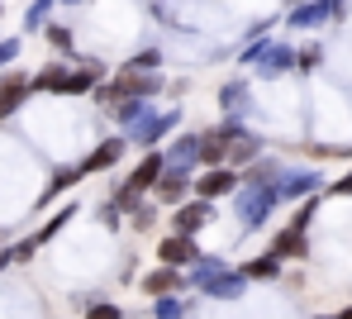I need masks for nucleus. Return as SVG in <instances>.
<instances>
[{
    "label": "nucleus",
    "instance_id": "obj_18",
    "mask_svg": "<svg viewBox=\"0 0 352 319\" xmlns=\"http://www.w3.org/2000/svg\"><path fill=\"white\" fill-rule=\"evenodd\" d=\"M267 143H262V133H252V129H238L234 138L224 143V167H248L257 153H262Z\"/></svg>",
    "mask_w": 352,
    "mask_h": 319
},
{
    "label": "nucleus",
    "instance_id": "obj_3",
    "mask_svg": "<svg viewBox=\"0 0 352 319\" xmlns=\"http://www.w3.org/2000/svg\"><path fill=\"white\" fill-rule=\"evenodd\" d=\"M238 63L257 67V76L276 81V76L295 72V48H291V43H281V38H248L243 53H238Z\"/></svg>",
    "mask_w": 352,
    "mask_h": 319
},
{
    "label": "nucleus",
    "instance_id": "obj_9",
    "mask_svg": "<svg viewBox=\"0 0 352 319\" xmlns=\"http://www.w3.org/2000/svg\"><path fill=\"white\" fill-rule=\"evenodd\" d=\"M238 167H200L195 177H190V195H200V200H224V195H234L238 191Z\"/></svg>",
    "mask_w": 352,
    "mask_h": 319
},
{
    "label": "nucleus",
    "instance_id": "obj_15",
    "mask_svg": "<svg viewBox=\"0 0 352 319\" xmlns=\"http://www.w3.org/2000/svg\"><path fill=\"white\" fill-rule=\"evenodd\" d=\"M329 19H333V5H329V0H291V14H286V24L300 29V34L324 29Z\"/></svg>",
    "mask_w": 352,
    "mask_h": 319
},
{
    "label": "nucleus",
    "instance_id": "obj_8",
    "mask_svg": "<svg viewBox=\"0 0 352 319\" xmlns=\"http://www.w3.org/2000/svg\"><path fill=\"white\" fill-rule=\"evenodd\" d=\"M219 219L214 200H200V195H186L181 205H172V234H200Z\"/></svg>",
    "mask_w": 352,
    "mask_h": 319
},
{
    "label": "nucleus",
    "instance_id": "obj_38",
    "mask_svg": "<svg viewBox=\"0 0 352 319\" xmlns=\"http://www.w3.org/2000/svg\"><path fill=\"white\" fill-rule=\"evenodd\" d=\"M0 10H5V5H0Z\"/></svg>",
    "mask_w": 352,
    "mask_h": 319
},
{
    "label": "nucleus",
    "instance_id": "obj_6",
    "mask_svg": "<svg viewBox=\"0 0 352 319\" xmlns=\"http://www.w3.org/2000/svg\"><path fill=\"white\" fill-rule=\"evenodd\" d=\"M76 210H81V205H76V200H67V205H62V210H53V219H48V224H43V229H34V234H29V239H19V243H14V248H10V253H14V262H34V257H38V248H43V243H53V239H58L62 229H67V224H72V219H76Z\"/></svg>",
    "mask_w": 352,
    "mask_h": 319
},
{
    "label": "nucleus",
    "instance_id": "obj_10",
    "mask_svg": "<svg viewBox=\"0 0 352 319\" xmlns=\"http://www.w3.org/2000/svg\"><path fill=\"white\" fill-rule=\"evenodd\" d=\"M319 191H324V172H314V167H281V177H276L281 205L286 200H305V195H319Z\"/></svg>",
    "mask_w": 352,
    "mask_h": 319
},
{
    "label": "nucleus",
    "instance_id": "obj_14",
    "mask_svg": "<svg viewBox=\"0 0 352 319\" xmlns=\"http://www.w3.org/2000/svg\"><path fill=\"white\" fill-rule=\"evenodd\" d=\"M138 291H143L148 300H153V296H172V291H186V272H181V267H162V262H157V267H148V272L138 276Z\"/></svg>",
    "mask_w": 352,
    "mask_h": 319
},
{
    "label": "nucleus",
    "instance_id": "obj_36",
    "mask_svg": "<svg viewBox=\"0 0 352 319\" xmlns=\"http://www.w3.org/2000/svg\"><path fill=\"white\" fill-rule=\"evenodd\" d=\"M58 5H86V0H58Z\"/></svg>",
    "mask_w": 352,
    "mask_h": 319
},
{
    "label": "nucleus",
    "instance_id": "obj_19",
    "mask_svg": "<svg viewBox=\"0 0 352 319\" xmlns=\"http://www.w3.org/2000/svg\"><path fill=\"white\" fill-rule=\"evenodd\" d=\"M219 110H224L229 120H248V115H252V96H248V81H243V76H229V81L219 86Z\"/></svg>",
    "mask_w": 352,
    "mask_h": 319
},
{
    "label": "nucleus",
    "instance_id": "obj_5",
    "mask_svg": "<svg viewBox=\"0 0 352 319\" xmlns=\"http://www.w3.org/2000/svg\"><path fill=\"white\" fill-rule=\"evenodd\" d=\"M172 129H181V110H176V105H172V110H157V105H148V110H143L133 124L119 129V133L129 138V148H162Z\"/></svg>",
    "mask_w": 352,
    "mask_h": 319
},
{
    "label": "nucleus",
    "instance_id": "obj_28",
    "mask_svg": "<svg viewBox=\"0 0 352 319\" xmlns=\"http://www.w3.org/2000/svg\"><path fill=\"white\" fill-rule=\"evenodd\" d=\"M53 5H58V0H34L29 14H24V34H38V29L53 19Z\"/></svg>",
    "mask_w": 352,
    "mask_h": 319
},
{
    "label": "nucleus",
    "instance_id": "obj_11",
    "mask_svg": "<svg viewBox=\"0 0 352 319\" xmlns=\"http://www.w3.org/2000/svg\"><path fill=\"white\" fill-rule=\"evenodd\" d=\"M190 177H195V172H190V167H172V162H167V167H162V177H157V182H153V205H162V210H172V205H181V200H186V195H190Z\"/></svg>",
    "mask_w": 352,
    "mask_h": 319
},
{
    "label": "nucleus",
    "instance_id": "obj_1",
    "mask_svg": "<svg viewBox=\"0 0 352 319\" xmlns=\"http://www.w3.org/2000/svg\"><path fill=\"white\" fill-rule=\"evenodd\" d=\"M110 76V67L100 63V58H81V63H43L34 76H29V91L34 96H91L100 81Z\"/></svg>",
    "mask_w": 352,
    "mask_h": 319
},
{
    "label": "nucleus",
    "instance_id": "obj_27",
    "mask_svg": "<svg viewBox=\"0 0 352 319\" xmlns=\"http://www.w3.org/2000/svg\"><path fill=\"white\" fill-rule=\"evenodd\" d=\"M162 63H167V53H162V48H138L133 58H124L119 67H133V72H162Z\"/></svg>",
    "mask_w": 352,
    "mask_h": 319
},
{
    "label": "nucleus",
    "instance_id": "obj_26",
    "mask_svg": "<svg viewBox=\"0 0 352 319\" xmlns=\"http://www.w3.org/2000/svg\"><path fill=\"white\" fill-rule=\"evenodd\" d=\"M195 310L181 291H172V296H153V319H186Z\"/></svg>",
    "mask_w": 352,
    "mask_h": 319
},
{
    "label": "nucleus",
    "instance_id": "obj_23",
    "mask_svg": "<svg viewBox=\"0 0 352 319\" xmlns=\"http://www.w3.org/2000/svg\"><path fill=\"white\" fill-rule=\"evenodd\" d=\"M224 162V133L219 129H200V148H195V172L200 167H219Z\"/></svg>",
    "mask_w": 352,
    "mask_h": 319
},
{
    "label": "nucleus",
    "instance_id": "obj_20",
    "mask_svg": "<svg viewBox=\"0 0 352 319\" xmlns=\"http://www.w3.org/2000/svg\"><path fill=\"white\" fill-rule=\"evenodd\" d=\"M281 272H286V262L272 253V248H262L257 257L238 262V276H243V281H281Z\"/></svg>",
    "mask_w": 352,
    "mask_h": 319
},
{
    "label": "nucleus",
    "instance_id": "obj_34",
    "mask_svg": "<svg viewBox=\"0 0 352 319\" xmlns=\"http://www.w3.org/2000/svg\"><path fill=\"white\" fill-rule=\"evenodd\" d=\"M5 267H14V253H10V248H0V272H5Z\"/></svg>",
    "mask_w": 352,
    "mask_h": 319
},
{
    "label": "nucleus",
    "instance_id": "obj_4",
    "mask_svg": "<svg viewBox=\"0 0 352 319\" xmlns=\"http://www.w3.org/2000/svg\"><path fill=\"white\" fill-rule=\"evenodd\" d=\"M276 205H281L276 182H267V186H243V182H238V191H234L238 229H243V234H257V229L272 219V210H276Z\"/></svg>",
    "mask_w": 352,
    "mask_h": 319
},
{
    "label": "nucleus",
    "instance_id": "obj_17",
    "mask_svg": "<svg viewBox=\"0 0 352 319\" xmlns=\"http://www.w3.org/2000/svg\"><path fill=\"white\" fill-rule=\"evenodd\" d=\"M272 253L281 257V262H305L309 257V229H295V224L276 229L272 234Z\"/></svg>",
    "mask_w": 352,
    "mask_h": 319
},
{
    "label": "nucleus",
    "instance_id": "obj_25",
    "mask_svg": "<svg viewBox=\"0 0 352 319\" xmlns=\"http://www.w3.org/2000/svg\"><path fill=\"white\" fill-rule=\"evenodd\" d=\"M38 34H43V43H48V48H53L58 58H76V53H72V48H76V34H72L67 24H58V19H48V24H43Z\"/></svg>",
    "mask_w": 352,
    "mask_h": 319
},
{
    "label": "nucleus",
    "instance_id": "obj_32",
    "mask_svg": "<svg viewBox=\"0 0 352 319\" xmlns=\"http://www.w3.org/2000/svg\"><path fill=\"white\" fill-rule=\"evenodd\" d=\"M19 48H24V38H19V34H10V38H0V72H5V67H10L14 58H19Z\"/></svg>",
    "mask_w": 352,
    "mask_h": 319
},
{
    "label": "nucleus",
    "instance_id": "obj_29",
    "mask_svg": "<svg viewBox=\"0 0 352 319\" xmlns=\"http://www.w3.org/2000/svg\"><path fill=\"white\" fill-rule=\"evenodd\" d=\"M324 67V43H305L295 48V72H319Z\"/></svg>",
    "mask_w": 352,
    "mask_h": 319
},
{
    "label": "nucleus",
    "instance_id": "obj_37",
    "mask_svg": "<svg viewBox=\"0 0 352 319\" xmlns=\"http://www.w3.org/2000/svg\"><path fill=\"white\" fill-rule=\"evenodd\" d=\"M314 319H333V315H314Z\"/></svg>",
    "mask_w": 352,
    "mask_h": 319
},
{
    "label": "nucleus",
    "instance_id": "obj_21",
    "mask_svg": "<svg viewBox=\"0 0 352 319\" xmlns=\"http://www.w3.org/2000/svg\"><path fill=\"white\" fill-rule=\"evenodd\" d=\"M238 177H243V186H267V182H276V177H281V162H276V157H267V153H257L248 167H238Z\"/></svg>",
    "mask_w": 352,
    "mask_h": 319
},
{
    "label": "nucleus",
    "instance_id": "obj_31",
    "mask_svg": "<svg viewBox=\"0 0 352 319\" xmlns=\"http://www.w3.org/2000/svg\"><path fill=\"white\" fill-rule=\"evenodd\" d=\"M81 319H124V305H115V300H96V305H86Z\"/></svg>",
    "mask_w": 352,
    "mask_h": 319
},
{
    "label": "nucleus",
    "instance_id": "obj_12",
    "mask_svg": "<svg viewBox=\"0 0 352 319\" xmlns=\"http://www.w3.org/2000/svg\"><path fill=\"white\" fill-rule=\"evenodd\" d=\"M162 167H167V153L162 148H143V157L133 162V172H124V186H133V191H153V182L162 177Z\"/></svg>",
    "mask_w": 352,
    "mask_h": 319
},
{
    "label": "nucleus",
    "instance_id": "obj_16",
    "mask_svg": "<svg viewBox=\"0 0 352 319\" xmlns=\"http://www.w3.org/2000/svg\"><path fill=\"white\" fill-rule=\"evenodd\" d=\"M29 96H34V91H29V76H24V72H5V76H0V120H14V115L29 105Z\"/></svg>",
    "mask_w": 352,
    "mask_h": 319
},
{
    "label": "nucleus",
    "instance_id": "obj_35",
    "mask_svg": "<svg viewBox=\"0 0 352 319\" xmlns=\"http://www.w3.org/2000/svg\"><path fill=\"white\" fill-rule=\"evenodd\" d=\"M333 319H352V305H343V310H338V315H333Z\"/></svg>",
    "mask_w": 352,
    "mask_h": 319
},
{
    "label": "nucleus",
    "instance_id": "obj_33",
    "mask_svg": "<svg viewBox=\"0 0 352 319\" xmlns=\"http://www.w3.org/2000/svg\"><path fill=\"white\" fill-rule=\"evenodd\" d=\"M329 195H343V200H348L352 195V172H343L338 182H329Z\"/></svg>",
    "mask_w": 352,
    "mask_h": 319
},
{
    "label": "nucleus",
    "instance_id": "obj_30",
    "mask_svg": "<svg viewBox=\"0 0 352 319\" xmlns=\"http://www.w3.org/2000/svg\"><path fill=\"white\" fill-rule=\"evenodd\" d=\"M157 210H162V205H153V200H143V205H138V210L129 214V224H133L138 234H153V229H157Z\"/></svg>",
    "mask_w": 352,
    "mask_h": 319
},
{
    "label": "nucleus",
    "instance_id": "obj_24",
    "mask_svg": "<svg viewBox=\"0 0 352 319\" xmlns=\"http://www.w3.org/2000/svg\"><path fill=\"white\" fill-rule=\"evenodd\" d=\"M195 148H200V133H176L162 153H167L172 167H190V172H195Z\"/></svg>",
    "mask_w": 352,
    "mask_h": 319
},
{
    "label": "nucleus",
    "instance_id": "obj_22",
    "mask_svg": "<svg viewBox=\"0 0 352 319\" xmlns=\"http://www.w3.org/2000/svg\"><path fill=\"white\" fill-rule=\"evenodd\" d=\"M148 105H153V100H133V96H115V100H105L100 110H105V115L115 120V129H129L133 120H138V115H143V110H148Z\"/></svg>",
    "mask_w": 352,
    "mask_h": 319
},
{
    "label": "nucleus",
    "instance_id": "obj_2",
    "mask_svg": "<svg viewBox=\"0 0 352 319\" xmlns=\"http://www.w3.org/2000/svg\"><path fill=\"white\" fill-rule=\"evenodd\" d=\"M186 286H195V291H200V296H210V300H238V296L248 291V281L238 276L234 262H229V257H219V253H205V248H200V257L190 262Z\"/></svg>",
    "mask_w": 352,
    "mask_h": 319
},
{
    "label": "nucleus",
    "instance_id": "obj_13",
    "mask_svg": "<svg viewBox=\"0 0 352 319\" xmlns=\"http://www.w3.org/2000/svg\"><path fill=\"white\" fill-rule=\"evenodd\" d=\"M195 257H200L195 234H162V239H157V262H162V267H190Z\"/></svg>",
    "mask_w": 352,
    "mask_h": 319
},
{
    "label": "nucleus",
    "instance_id": "obj_39",
    "mask_svg": "<svg viewBox=\"0 0 352 319\" xmlns=\"http://www.w3.org/2000/svg\"><path fill=\"white\" fill-rule=\"evenodd\" d=\"M0 38H5V34H0Z\"/></svg>",
    "mask_w": 352,
    "mask_h": 319
},
{
    "label": "nucleus",
    "instance_id": "obj_7",
    "mask_svg": "<svg viewBox=\"0 0 352 319\" xmlns=\"http://www.w3.org/2000/svg\"><path fill=\"white\" fill-rule=\"evenodd\" d=\"M124 153H129V138L124 133H105L91 153H81L76 157V172L81 177H96V172H115L119 162H124Z\"/></svg>",
    "mask_w": 352,
    "mask_h": 319
}]
</instances>
